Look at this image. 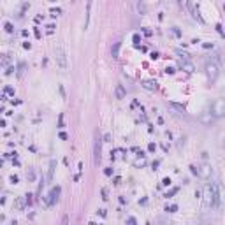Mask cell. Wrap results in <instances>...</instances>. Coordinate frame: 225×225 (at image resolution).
Here are the masks:
<instances>
[{"mask_svg":"<svg viewBox=\"0 0 225 225\" xmlns=\"http://www.w3.org/2000/svg\"><path fill=\"white\" fill-rule=\"evenodd\" d=\"M204 206L206 208H216L218 204V193H216V187L213 185H206L204 187Z\"/></svg>","mask_w":225,"mask_h":225,"instance_id":"obj_1","label":"cell"},{"mask_svg":"<svg viewBox=\"0 0 225 225\" xmlns=\"http://www.w3.org/2000/svg\"><path fill=\"white\" fill-rule=\"evenodd\" d=\"M211 113L215 118H222L225 116V99H216L211 106Z\"/></svg>","mask_w":225,"mask_h":225,"instance_id":"obj_2","label":"cell"},{"mask_svg":"<svg viewBox=\"0 0 225 225\" xmlns=\"http://www.w3.org/2000/svg\"><path fill=\"white\" fill-rule=\"evenodd\" d=\"M218 74H220V69L215 62H208L206 63V76L209 79V83H215L218 79Z\"/></svg>","mask_w":225,"mask_h":225,"instance_id":"obj_3","label":"cell"},{"mask_svg":"<svg viewBox=\"0 0 225 225\" xmlns=\"http://www.w3.org/2000/svg\"><path fill=\"white\" fill-rule=\"evenodd\" d=\"M102 139L99 136H95V143H93V164L99 165L100 158H102Z\"/></svg>","mask_w":225,"mask_h":225,"instance_id":"obj_4","label":"cell"},{"mask_svg":"<svg viewBox=\"0 0 225 225\" xmlns=\"http://www.w3.org/2000/svg\"><path fill=\"white\" fill-rule=\"evenodd\" d=\"M55 56H56V62H58V67L60 69H67V53L63 48H56L55 49Z\"/></svg>","mask_w":225,"mask_h":225,"instance_id":"obj_5","label":"cell"},{"mask_svg":"<svg viewBox=\"0 0 225 225\" xmlns=\"http://www.w3.org/2000/svg\"><path fill=\"white\" fill-rule=\"evenodd\" d=\"M60 192H62L60 187H53V188H51V192H49V195H48V199H46V204H48V206H55V204H56V202H58V197H60Z\"/></svg>","mask_w":225,"mask_h":225,"instance_id":"obj_6","label":"cell"},{"mask_svg":"<svg viewBox=\"0 0 225 225\" xmlns=\"http://www.w3.org/2000/svg\"><path fill=\"white\" fill-rule=\"evenodd\" d=\"M197 169H199L197 176L202 178V179H208V178L211 176V165H208V164H202V165H199Z\"/></svg>","mask_w":225,"mask_h":225,"instance_id":"obj_7","label":"cell"},{"mask_svg":"<svg viewBox=\"0 0 225 225\" xmlns=\"http://www.w3.org/2000/svg\"><path fill=\"white\" fill-rule=\"evenodd\" d=\"M92 4H93V0H86V18H84V30L90 27V18H92Z\"/></svg>","mask_w":225,"mask_h":225,"instance_id":"obj_8","label":"cell"},{"mask_svg":"<svg viewBox=\"0 0 225 225\" xmlns=\"http://www.w3.org/2000/svg\"><path fill=\"white\" fill-rule=\"evenodd\" d=\"M216 193H218V204L220 206H225V188L223 185H216Z\"/></svg>","mask_w":225,"mask_h":225,"instance_id":"obj_9","label":"cell"},{"mask_svg":"<svg viewBox=\"0 0 225 225\" xmlns=\"http://www.w3.org/2000/svg\"><path fill=\"white\" fill-rule=\"evenodd\" d=\"M179 69L185 71V72H188V74H192V72L195 71V67H193V63H190L188 60H181V63H179Z\"/></svg>","mask_w":225,"mask_h":225,"instance_id":"obj_10","label":"cell"},{"mask_svg":"<svg viewBox=\"0 0 225 225\" xmlns=\"http://www.w3.org/2000/svg\"><path fill=\"white\" fill-rule=\"evenodd\" d=\"M215 120H216V118L213 116V113H202V115H200V121L204 123V125H208V127H209Z\"/></svg>","mask_w":225,"mask_h":225,"instance_id":"obj_11","label":"cell"},{"mask_svg":"<svg viewBox=\"0 0 225 225\" xmlns=\"http://www.w3.org/2000/svg\"><path fill=\"white\" fill-rule=\"evenodd\" d=\"M27 204H30V202H28V197L25 195V197H19V199L14 202V208H16V209H23Z\"/></svg>","mask_w":225,"mask_h":225,"instance_id":"obj_12","label":"cell"},{"mask_svg":"<svg viewBox=\"0 0 225 225\" xmlns=\"http://www.w3.org/2000/svg\"><path fill=\"white\" fill-rule=\"evenodd\" d=\"M115 95H116V99H118V100H121V99H125V95H127V92H125V88H123L121 84H118V86H116V90H115Z\"/></svg>","mask_w":225,"mask_h":225,"instance_id":"obj_13","label":"cell"},{"mask_svg":"<svg viewBox=\"0 0 225 225\" xmlns=\"http://www.w3.org/2000/svg\"><path fill=\"white\" fill-rule=\"evenodd\" d=\"M192 16H193V19H197V21H199L200 25H204V23H206V21H204V18H202V16H200V12H199V7H193V9H192Z\"/></svg>","mask_w":225,"mask_h":225,"instance_id":"obj_14","label":"cell"},{"mask_svg":"<svg viewBox=\"0 0 225 225\" xmlns=\"http://www.w3.org/2000/svg\"><path fill=\"white\" fill-rule=\"evenodd\" d=\"M55 167H56V162H55V160H51V162H49V171H48V178H46V181H48V183H51V179H53V172H55Z\"/></svg>","mask_w":225,"mask_h":225,"instance_id":"obj_15","label":"cell"},{"mask_svg":"<svg viewBox=\"0 0 225 225\" xmlns=\"http://www.w3.org/2000/svg\"><path fill=\"white\" fill-rule=\"evenodd\" d=\"M120 46H121V42L118 40V42H115V46L111 48V55H113V58H118V56H120Z\"/></svg>","mask_w":225,"mask_h":225,"instance_id":"obj_16","label":"cell"},{"mask_svg":"<svg viewBox=\"0 0 225 225\" xmlns=\"http://www.w3.org/2000/svg\"><path fill=\"white\" fill-rule=\"evenodd\" d=\"M143 86H144L146 90H150V92H155V90L158 88V84H156V81H144V83H143Z\"/></svg>","mask_w":225,"mask_h":225,"instance_id":"obj_17","label":"cell"},{"mask_svg":"<svg viewBox=\"0 0 225 225\" xmlns=\"http://www.w3.org/2000/svg\"><path fill=\"white\" fill-rule=\"evenodd\" d=\"M178 4H179V7H183V9H193L192 7V4H190V0H178Z\"/></svg>","mask_w":225,"mask_h":225,"instance_id":"obj_18","label":"cell"},{"mask_svg":"<svg viewBox=\"0 0 225 225\" xmlns=\"http://www.w3.org/2000/svg\"><path fill=\"white\" fill-rule=\"evenodd\" d=\"M174 53H176L178 56H181V60H190V55H188L187 51H181V49H176Z\"/></svg>","mask_w":225,"mask_h":225,"instance_id":"obj_19","label":"cell"},{"mask_svg":"<svg viewBox=\"0 0 225 225\" xmlns=\"http://www.w3.org/2000/svg\"><path fill=\"white\" fill-rule=\"evenodd\" d=\"M25 69H27V65L21 62L19 65H18V78H23V74H25Z\"/></svg>","mask_w":225,"mask_h":225,"instance_id":"obj_20","label":"cell"},{"mask_svg":"<svg viewBox=\"0 0 225 225\" xmlns=\"http://www.w3.org/2000/svg\"><path fill=\"white\" fill-rule=\"evenodd\" d=\"M169 106H171L172 109H176V111H179V113H185V107H183L181 104H176V102H171Z\"/></svg>","mask_w":225,"mask_h":225,"instance_id":"obj_21","label":"cell"},{"mask_svg":"<svg viewBox=\"0 0 225 225\" xmlns=\"http://www.w3.org/2000/svg\"><path fill=\"white\" fill-rule=\"evenodd\" d=\"M134 165H136V167H143V165H146V160L144 158H137L136 162H134Z\"/></svg>","mask_w":225,"mask_h":225,"instance_id":"obj_22","label":"cell"},{"mask_svg":"<svg viewBox=\"0 0 225 225\" xmlns=\"http://www.w3.org/2000/svg\"><path fill=\"white\" fill-rule=\"evenodd\" d=\"M178 192H179V188H178V187H174V188H172V190H169V192H167V193H165V197H172V195H176V193H178Z\"/></svg>","mask_w":225,"mask_h":225,"instance_id":"obj_23","label":"cell"},{"mask_svg":"<svg viewBox=\"0 0 225 225\" xmlns=\"http://www.w3.org/2000/svg\"><path fill=\"white\" fill-rule=\"evenodd\" d=\"M165 211H167V213H176V211H178V206H176V204H171V206L165 208Z\"/></svg>","mask_w":225,"mask_h":225,"instance_id":"obj_24","label":"cell"},{"mask_svg":"<svg viewBox=\"0 0 225 225\" xmlns=\"http://www.w3.org/2000/svg\"><path fill=\"white\" fill-rule=\"evenodd\" d=\"M137 9H139V12H141V14H144V12H146V7H144V2H143V0L137 4Z\"/></svg>","mask_w":225,"mask_h":225,"instance_id":"obj_25","label":"cell"},{"mask_svg":"<svg viewBox=\"0 0 225 225\" xmlns=\"http://www.w3.org/2000/svg\"><path fill=\"white\" fill-rule=\"evenodd\" d=\"M4 30H5L7 34H12V32H14V28H12L11 23H5V25H4Z\"/></svg>","mask_w":225,"mask_h":225,"instance_id":"obj_26","label":"cell"},{"mask_svg":"<svg viewBox=\"0 0 225 225\" xmlns=\"http://www.w3.org/2000/svg\"><path fill=\"white\" fill-rule=\"evenodd\" d=\"M4 93H5V95H12V97H14V88H11V86H7V88L4 90Z\"/></svg>","mask_w":225,"mask_h":225,"instance_id":"obj_27","label":"cell"},{"mask_svg":"<svg viewBox=\"0 0 225 225\" xmlns=\"http://www.w3.org/2000/svg\"><path fill=\"white\" fill-rule=\"evenodd\" d=\"M9 65V55H4L2 56V67H7Z\"/></svg>","mask_w":225,"mask_h":225,"instance_id":"obj_28","label":"cell"},{"mask_svg":"<svg viewBox=\"0 0 225 225\" xmlns=\"http://www.w3.org/2000/svg\"><path fill=\"white\" fill-rule=\"evenodd\" d=\"M127 223H130V225H136V223H137V220L134 218V216H130V218H127Z\"/></svg>","mask_w":225,"mask_h":225,"instance_id":"obj_29","label":"cell"},{"mask_svg":"<svg viewBox=\"0 0 225 225\" xmlns=\"http://www.w3.org/2000/svg\"><path fill=\"white\" fill-rule=\"evenodd\" d=\"M18 181H19V178H18V176H11V183H12V185H16Z\"/></svg>","mask_w":225,"mask_h":225,"instance_id":"obj_30","label":"cell"},{"mask_svg":"<svg viewBox=\"0 0 225 225\" xmlns=\"http://www.w3.org/2000/svg\"><path fill=\"white\" fill-rule=\"evenodd\" d=\"M162 185H164V187H169V185H171V179H169V178H164V181H162Z\"/></svg>","mask_w":225,"mask_h":225,"instance_id":"obj_31","label":"cell"},{"mask_svg":"<svg viewBox=\"0 0 225 225\" xmlns=\"http://www.w3.org/2000/svg\"><path fill=\"white\" fill-rule=\"evenodd\" d=\"M190 171H192V174H195V176H197V172H199V169H197L195 165H190Z\"/></svg>","mask_w":225,"mask_h":225,"instance_id":"obj_32","label":"cell"},{"mask_svg":"<svg viewBox=\"0 0 225 225\" xmlns=\"http://www.w3.org/2000/svg\"><path fill=\"white\" fill-rule=\"evenodd\" d=\"M104 174H106V176H113V169H111V167H107V169L104 171Z\"/></svg>","mask_w":225,"mask_h":225,"instance_id":"obj_33","label":"cell"},{"mask_svg":"<svg viewBox=\"0 0 225 225\" xmlns=\"http://www.w3.org/2000/svg\"><path fill=\"white\" fill-rule=\"evenodd\" d=\"M12 71H14V67H7V69H5V76L12 74Z\"/></svg>","mask_w":225,"mask_h":225,"instance_id":"obj_34","label":"cell"},{"mask_svg":"<svg viewBox=\"0 0 225 225\" xmlns=\"http://www.w3.org/2000/svg\"><path fill=\"white\" fill-rule=\"evenodd\" d=\"M62 11L60 9H51V16H56V14H60Z\"/></svg>","mask_w":225,"mask_h":225,"instance_id":"obj_35","label":"cell"},{"mask_svg":"<svg viewBox=\"0 0 225 225\" xmlns=\"http://www.w3.org/2000/svg\"><path fill=\"white\" fill-rule=\"evenodd\" d=\"M148 150H150V151H155V150H156V146H155L153 143H150V144H148Z\"/></svg>","mask_w":225,"mask_h":225,"instance_id":"obj_36","label":"cell"},{"mask_svg":"<svg viewBox=\"0 0 225 225\" xmlns=\"http://www.w3.org/2000/svg\"><path fill=\"white\" fill-rule=\"evenodd\" d=\"M165 72H167V74H174V72H176V71H174V69H172V67H167V69H165Z\"/></svg>","mask_w":225,"mask_h":225,"instance_id":"obj_37","label":"cell"},{"mask_svg":"<svg viewBox=\"0 0 225 225\" xmlns=\"http://www.w3.org/2000/svg\"><path fill=\"white\" fill-rule=\"evenodd\" d=\"M34 178H35V174H34V171H30V172H28V179H30V181H34Z\"/></svg>","mask_w":225,"mask_h":225,"instance_id":"obj_38","label":"cell"},{"mask_svg":"<svg viewBox=\"0 0 225 225\" xmlns=\"http://www.w3.org/2000/svg\"><path fill=\"white\" fill-rule=\"evenodd\" d=\"M202 46H204L206 49H209V48H213V44H211V42H204V44H202Z\"/></svg>","mask_w":225,"mask_h":225,"instance_id":"obj_39","label":"cell"},{"mask_svg":"<svg viewBox=\"0 0 225 225\" xmlns=\"http://www.w3.org/2000/svg\"><path fill=\"white\" fill-rule=\"evenodd\" d=\"M216 32H218L220 35H223V30H222V25H216Z\"/></svg>","mask_w":225,"mask_h":225,"instance_id":"obj_40","label":"cell"},{"mask_svg":"<svg viewBox=\"0 0 225 225\" xmlns=\"http://www.w3.org/2000/svg\"><path fill=\"white\" fill-rule=\"evenodd\" d=\"M23 48H25V49H30V48H32V44H30V42H25V44H23Z\"/></svg>","mask_w":225,"mask_h":225,"instance_id":"obj_41","label":"cell"},{"mask_svg":"<svg viewBox=\"0 0 225 225\" xmlns=\"http://www.w3.org/2000/svg\"><path fill=\"white\" fill-rule=\"evenodd\" d=\"M60 139H63V141L67 139V134H65V132H60Z\"/></svg>","mask_w":225,"mask_h":225,"instance_id":"obj_42","label":"cell"},{"mask_svg":"<svg viewBox=\"0 0 225 225\" xmlns=\"http://www.w3.org/2000/svg\"><path fill=\"white\" fill-rule=\"evenodd\" d=\"M172 32H174V34H176V35H178V37H181V32H179V30H178V28H172Z\"/></svg>","mask_w":225,"mask_h":225,"instance_id":"obj_43","label":"cell"},{"mask_svg":"<svg viewBox=\"0 0 225 225\" xmlns=\"http://www.w3.org/2000/svg\"><path fill=\"white\" fill-rule=\"evenodd\" d=\"M158 56H160V55L156 53V51H153V53H151V58H153V60H155V58H158Z\"/></svg>","mask_w":225,"mask_h":225,"instance_id":"obj_44","label":"cell"},{"mask_svg":"<svg viewBox=\"0 0 225 225\" xmlns=\"http://www.w3.org/2000/svg\"><path fill=\"white\" fill-rule=\"evenodd\" d=\"M53 30H55V27H53V25H49V27H48V34H53Z\"/></svg>","mask_w":225,"mask_h":225,"instance_id":"obj_45","label":"cell"},{"mask_svg":"<svg viewBox=\"0 0 225 225\" xmlns=\"http://www.w3.org/2000/svg\"><path fill=\"white\" fill-rule=\"evenodd\" d=\"M102 199L107 200V192H106V190H102Z\"/></svg>","mask_w":225,"mask_h":225,"instance_id":"obj_46","label":"cell"},{"mask_svg":"<svg viewBox=\"0 0 225 225\" xmlns=\"http://www.w3.org/2000/svg\"><path fill=\"white\" fill-rule=\"evenodd\" d=\"M99 215H100V216H106L107 213H106V209H99Z\"/></svg>","mask_w":225,"mask_h":225,"instance_id":"obj_47","label":"cell"},{"mask_svg":"<svg viewBox=\"0 0 225 225\" xmlns=\"http://www.w3.org/2000/svg\"><path fill=\"white\" fill-rule=\"evenodd\" d=\"M223 11H225V4H223Z\"/></svg>","mask_w":225,"mask_h":225,"instance_id":"obj_48","label":"cell"},{"mask_svg":"<svg viewBox=\"0 0 225 225\" xmlns=\"http://www.w3.org/2000/svg\"><path fill=\"white\" fill-rule=\"evenodd\" d=\"M72 2H74V0H72Z\"/></svg>","mask_w":225,"mask_h":225,"instance_id":"obj_49","label":"cell"}]
</instances>
